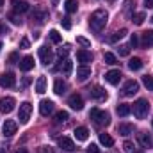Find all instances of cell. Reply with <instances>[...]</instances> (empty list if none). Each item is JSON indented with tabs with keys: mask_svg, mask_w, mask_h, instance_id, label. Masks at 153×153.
<instances>
[{
	"mask_svg": "<svg viewBox=\"0 0 153 153\" xmlns=\"http://www.w3.org/2000/svg\"><path fill=\"white\" fill-rule=\"evenodd\" d=\"M0 5H4V0H0Z\"/></svg>",
	"mask_w": 153,
	"mask_h": 153,
	"instance_id": "db71d44e",
	"label": "cell"
},
{
	"mask_svg": "<svg viewBox=\"0 0 153 153\" xmlns=\"http://www.w3.org/2000/svg\"><path fill=\"white\" fill-rule=\"evenodd\" d=\"M13 9H14V13H27V11H30V5H29V2H25V0H13Z\"/></svg>",
	"mask_w": 153,
	"mask_h": 153,
	"instance_id": "5bb4252c",
	"label": "cell"
},
{
	"mask_svg": "<svg viewBox=\"0 0 153 153\" xmlns=\"http://www.w3.org/2000/svg\"><path fill=\"white\" fill-rule=\"evenodd\" d=\"M141 45H143L144 48L153 46V30H144V32L141 34Z\"/></svg>",
	"mask_w": 153,
	"mask_h": 153,
	"instance_id": "603a6c76",
	"label": "cell"
},
{
	"mask_svg": "<svg viewBox=\"0 0 153 153\" xmlns=\"http://www.w3.org/2000/svg\"><path fill=\"white\" fill-rule=\"evenodd\" d=\"M64 9H66L68 14H73V13H76V9H78V2L76 0H66Z\"/></svg>",
	"mask_w": 153,
	"mask_h": 153,
	"instance_id": "4316f807",
	"label": "cell"
},
{
	"mask_svg": "<svg viewBox=\"0 0 153 153\" xmlns=\"http://www.w3.org/2000/svg\"><path fill=\"white\" fill-rule=\"evenodd\" d=\"M117 52H119V55H121V57H128V53H130V48H128L126 45H121V46L117 48Z\"/></svg>",
	"mask_w": 153,
	"mask_h": 153,
	"instance_id": "f35d334b",
	"label": "cell"
},
{
	"mask_svg": "<svg viewBox=\"0 0 153 153\" xmlns=\"http://www.w3.org/2000/svg\"><path fill=\"white\" fill-rule=\"evenodd\" d=\"M70 119V114L66 112V111H59L57 114H55V121L57 123H64V121H68Z\"/></svg>",
	"mask_w": 153,
	"mask_h": 153,
	"instance_id": "1f68e13d",
	"label": "cell"
},
{
	"mask_svg": "<svg viewBox=\"0 0 153 153\" xmlns=\"http://www.w3.org/2000/svg\"><path fill=\"white\" fill-rule=\"evenodd\" d=\"M38 53H39V61H41V64L48 66V64H52V62H53V52H52V48H48L46 45L39 48Z\"/></svg>",
	"mask_w": 153,
	"mask_h": 153,
	"instance_id": "8992f818",
	"label": "cell"
},
{
	"mask_svg": "<svg viewBox=\"0 0 153 153\" xmlns=\"http://www.w3.org/2000/svg\"><path fill=\"white\" fill-rule=\"evenodd\" d=\"M57 143H59V146H61L64 152H73V150H75V143H73L70 137H61Z\"/></svg>",
	"mask_w": 153,
	"mask_h": 153,
	"instance_id": "44dd1931",
	"label": "cell"
},
{
	"mask_svg": "<svg viewBox=\"0 0 153 153\" xmlns=\"http://www.w3.org/2000/svg\"><path fill=\"white\" fill-rule=\"evenodd\" d=\"M9 20H11L14 25H22V18H20L16 13H11V14H9Z\"/></svg>",
	"mask_w": 153,
	"mask_h": 153,
	"instance_id": "ab89813d",
	"label": "cell"
},
{
	"mask_svg": "<svg viewBox=\"0 0 153 153\" xmlns=\"http://www.w3.org/2000/svg\"><path fill=\"white\" fill-rule=\"evenodd\" d=\"M130 112H132V105H128V103H119L117 105V114L121 117H126Z\"/></svg>",
	"mask_w": 153,
	"mask_h": 153,
	"instance_id": "484cf974",
	"label": "cell"
},
{
	"mask_svg": "<svg viewBox=\"0 0 153 153\" xmlns=\"http://www.w3.org/2000/svg\"><path fill=\"white\" fill-rule=\"evenodd\" d=\"M76 59H78V62H82V64H85L87 66V62H91L93 61V53L89 52V50H78L76 52Z\"/></svg>",
	"mask_w": 153,
	"mask_h": 153,
	"instance_id": "2e32d148",
	"label": "cell"
},
{
	"mask_svg": "<svg viewBox=\"0 0 153 153\" xmlns=\"http://www.w3.org/2000/svg\"><path fill=\"white\" fill-rule=\"evenodd\" d=\"M103 61H105V64H111V66L117 64V59H116V55H114V53H111V52H105V55H103Z\"/></svg>",
	"mask_w": 153,
	"mask_h": 153,
	"instance_id": "4dcf8cb0",
	"label": "cell"
},
{
	"mask_svg": "<svg viewBox=\"0 0 153 153\" xmlns=\"http://www.w3.org/2000/svg\"><path fill=\"white\" fill-rule=\"evenodd\" d=\"M61 23H62V27H64L66 30H70V29H71V22H70V18H68V16H66V18H62V20H61Z\"/></svg>",
	"mask_w": 153,
	"mask_h": 153,
	"instance_id": "ee69618b",
	"label": "cell"
},
{
	"mask_svg": "<svg viewBox=\"0 0 153 153\" xmlns=\"http://www.w3.org/2000/svg\"><path fill=\"white\" fill-rule=\"evenodd\" d=\"M89 76H91V68H89V66H85V64L78 66V70H76V78H78L80 82L87 80Z\"/></svg>",
	"mask_w": 153,
	"mask_h": 153,
	"instance_id": "d6986e66",
	"label": "cell"
},
{
	"mask_svg": "<svg viewBox=\"0 0 153 153\" xmlns=\"http://www.w3.org/2000/svg\"><path fill=\"white\" fill-rule=\"evenodd\" d=\"M68 52H70V45H64L62 48H59V57H61V59H64V57L68 55Z\"/></svg>",
	"mask_w": 153,
	"mask_h": 153,
	"instance_id": "60d3db41",
	"label": "cell"
},
{
	"mask_svg": "<svg viewBox=\"0 0 153 153\" xmlns=\"http://www.w3.org/2000/svg\"><path fill=\"white\" fill-rule=\"evenodd\" d=\"M30 114H32V105L29 102H23L20 105V111H18V119L22 125H27L29 119H30Z\"/></svg>",
	"mask_w": 153,
	"mask_h": 153,
	"instance_id": "5b68a950",
	"label": "cell"
},
{
	"mask_svg": "<svg viewBox=\"0 0 153 153\" xmlns=\"http://www.w3.org/2000/svg\"><path fill=\"white\" fill-rule=\"evenodd\" d=\"M107 20H109V13L105 9H96L89 16V27L94 32H102L105 29V25H107Z\"/></svg>",
	"mask_w": 153,
	"mask_h": 153,
	"instance_id": "6da1fadb",
	"label": "cell"
},
{
	"mask_svg": "<svg viewBox=\"0 0 153 153\" xmlns=\"http://www.w3.org/2000/svg\"><path fill=\"white\" fill-rule=\"evenodd\" d=\"M38 153H53V150L50 146H41V148H38Z\"/></svg>",
	"mask_w": 153,
	"mask_h": 153,
	"instance_id": "f6af8a7d",
	"label": "cell"
},
{
	"mask_svg": "<svg viewBox=\"0 0 153 153\" xmlns=\"http://www.w3.org/2000/svg\"><path fill=\"white\" fill-rule=\"evenodd\" d=\"M143 82H144V85H146L150 91H153V76L152 75H144L143 76Z\"/></svg>",
	"mask_w": 153,
	"mask_h": 153,
	"instance_id": "8d00e7d4",
	"label": "cell"
},
{
	"mask_svg": "<svg viewBox=\"0 0 153 153\" xmlns=\"http://www.w3.org/2000/svg\"><path fill=\"white\" fill-rule=\"evenodd\" d=\"M68 105L73 109V111H82L84 109V100H82V96L80 94H71L70 98H68Z\"/></svg>",
	"mask_w": 153,
	"mask_h": 153,
	"instance_id": "7c38bea8",
	"label": "cell"
},
{
	"mask_svg": "<svg viewBox=\"0 0 153 153\" xmlns=\"http://www.w3.org/2000/svg\"><path fill=\"white\" fill-rule=\"evenodd\" d=\"M132 111H134V116H135L137 119H144V117L148 116V111H150V103H148V100L139 98V100L134 103Z\"/></svg>",
	"mask_w": 153,
	"mask_h": 153,
	"instance_id": "3957f363",
	"label": "cell"
},
{
	"mask_svg": "<svg viewBox=\"0 0 153 153\" xmlns=\"http://www.w3.org/2000/svg\"><path fill=\"white\" fill-rule=\"evenodd\" d=\"M105 80H107L109 84H112V85L119 84V80H121V71H119V70H111V71H107V73H105Z\"/></svg>",
	"mask_w": 153,
	"mask_h": 153,
	"instance_id": "9a60e30c",
	"label": "cell"
},
{
	"mask_svg": "<svg viewBox=\"0 0 153 153\" xmlns=\"http://www.w3.org/2000/svg\"><path fill=\"white\" fill-rule=\"evenodd\" d=\"M130 46H134V48L139 46V38H137V34H132V36H130Z\"/></svg>",
	"mask_w": 153,
	"mask_h": 153,
	"instance_id": "7bdbcfd3",
	"label": "cell"
},
{
	"mask_svg": "<svg viewBox=\"0 0 153 153\" xmlns=\"http://www.w3.org/2000/svg\"><path fill=\"white\" fill-rule=\"evenodd\" d=\"M9 32V27L5 23H0V34H7Z\"/></svg>",
	"mask_w": 153,
	"mask_h": 153,
	"instance_id": "f907efd6",
	"label": "cell"
},
{
	"mask_svg": "<svg viewBox=\"0 0 153 153\" xmlns=\"http://www.w3.org/2000/svg\"><path fill=\"white\" fill-rule=\"evenodd\" d=\"M14 84H16V76H14V73L7 71V73H2V75H0V85H2V87L11 89V87H14Z\"/></svg>",
	"mask_w": 153,
	"mask_h": 153,
	"instance_id": "8fae6325",
	"label": "cell"
},
{
	"mask_svg": "<svg viewBox=\"0 0 153 153\" xmlns=\"http://www.w3.org/2000/svg\"><path fill=\"white\" fill-rule=\"evenodd\" d=\"M117 134L123 135V137H128L130 134H134V125L132 123H121L117 126Z\"/></svg>",
	"mask_w": 153,
	"mask_h": 153,
	"instance_id": "ffe728a7",
	"label": "cell"
},
{
	"mask_svg": "<svg viewBox=\"0 0 153 153\" xmlns=\"http://www.w3.org/2000/svg\"><path fill=\"white\" fill-rule=\"evenodd\" d=\"M100 143L103 144V146H107V148H111L112 144H114V139L109 135V134H100Z\"/></svg>",
	"mask_w": 153,
	"mask_h": 153,
	"instance_id": "f546056e",
	"label": "cell"
},
{
	"mask_svg": "<svg viewBox=\"0 0 153 153\" xmlns=\"http://www.w3.org/2000/svg\"><path fill=\"white\" fill-rule=\"evenodd\" d=\"M14 153H29V152H27V148H18Z\"/></svg>",
	"mask_w": 153,
	"mask_h": 153,
	"instance_id": "f5cc1de1",
	"label": "cell"
},
{
	"mask_svg": "<svg viewBox=\"0 0 153 153\" xmlns=\"http://www.w3.org/2000/svg\"><path fill=\"white\" fill-rule=\"evenodd\" d=\"M0 50H2V41H0Z\"/></svg>",
	"mask_w": 153,
	"mask_h": 153,
	"instance_id": "11a10c76",
	"label": "cell"
},
{
	"mask_svg": "<svg viewBox=\"0 0 153 153\" xmlns=\"http://www.w3.org/2000/svg\"><path fill=\"white\" fill-rule=\"evenodd\" d=\"M87 153H100V148L96 144H91V146H87Z\"/></svg>",
	"mask_w": 153,
	"mask_h": 153,
	"instance_id": "c3c4849f",
	"label": "cell"
},
{
	"mask_svg": "<svg viewBox=\"0 0 153 153\" xmlns=\"http://www.w3.org/2000/svg\"><path fill=\"white\" fill-rule=\"evenodd\" d=\"M52 112H53V102L52 100H41V103H39V114L46 117Z\"/></svg>",
	"mask_w": 153,
	"mask_h": 153,
	"instance_id": "4fadbf2b",
	"label": "cell"
},
{
	"mask_svg": "<svg viewBox=\"0 0 153 153\" xmlns=\"http://www.w3.org/2000/svg\"><path fill=\"white\" fill-rule=\"evenodd\" d=\"M16 130H18V123L13 121V119H7V121L4 123V126H2L4 137H13V135L16 134Z\"/></svg>",
	"mask_w": 153,
	"mask_h": 153,
	"instance_id": "30bf717a",
	"label": "cell"
},
{
	"mask_svg": "<svg viewBox=\"0 0 153 153\" xmlns=\"http://www.w3.org/2000/svg\"><path fill=\"white\" fill-rule=\"evenodd\" d=\"M144 5H146L148 9H153V0H144Z\"/></svg>",
	"mask_w": 153,
	"mask_h": 153,
	"instance_id": "816d5d0a",
	"label": "cell"
},
{
	"mask_svg": "<svg viewBox=\"0 0 153 153\" xmlns=\"http://www.w3.org/2000/svg\"><path fill=\"white\" fill-rule=\"evenodd\" d=\"M152 22H153V16H152Z\"/></svg>",
	"mask_w": 153,
	"mask_h": 153,
	"instance_id": "9f6ffc18",
	"label": "cell"
},
{
	"mask_svg": "<svg viewBox=\"0 0 153 153\" xmlns=\"http://www.w3.org/2000/svg\"><path fill=\"white\" fill-rule=\"evenodd\" d=\"M66 89H68V84H66L64 80L57 78V80H55V84H53V93H55V94H64V93H66Z\"/></svg>",
	"mask_w": 153,
	"mask_h": 153,
	"instance_id": "cb8c5ba5",
	"label": "cell"
},
{
	"mask_svg": "<svg viewBox=\"0 0 153 153\" xmlns=\"http://www.w3.org/2000/svg\"><path fill=\"white\" fill-rule=\"evenodd\" d=\"M9 62H11V64H16V62H20V61H18V53H16V52L9 55Z\"/></svg>",
	"mask_w": 153,
	"mask_h": 153,
	"instance_id": "bcb514c9",
	"label": "cell"
},
{
	"mask_svg": "<svg viewBox=\"0 0 153 153\" xmlns=\"http://www.w3.org/2000/svg\"><path fill=\"white\" fill-rule=\"evenodd\" d=\"M76 43H80V45H82V46H85V48H89V46H91V41H89V39H85V38H82V36H78V38H76Z\"/></svg>",
	"mask_w": 153,
	"mask_h": 153,
	"instance_id": "b9f144b4",
	"label": "cell"
},
{
	"mask_svg": "<svg viewBox=\"0 0 153 153\" xmlns=\"http://www.w3.org/2000/svg\"><path fill=\"white\" fill-rule=\"evenodd\" d=\"M29 46H30V43H29L27 38H23L22 41H20V48H29Z\"/></svg>",
	"mask_w": 153,
	"mask_h": 153,
	"instance_id": "681fc988",
	"label": "cell"
},
{
	"mask_svg": "<svg viewBox=\"0 0 153 153\" xmlns=\"http://www.w3.org/2000/svg\"><path fill=\"white\" fill-rule=\"evenodd\" d=\"M30 20L32 22H36L38 25H43L46 20H48V11L45 9V7H34L32 11H30Z\"/></svg>",
	"mask_w": 153,
	"mask_h": 153,
	"instance_id": "277c9868",
	"label": "cell"
},
{
	"mask_svg": "<svg viewBox=\"0 0 153 153\" xmlns=\"http://www.w3.org/2000/svg\"><path fill=\"white\" fill-rule=\"evenodd\" d=\"M123 148H125V153H135V146L132 141H125L123 143Z\"/></svg>",
	"mask_w": 153,
	"mask_h": 153,
	"instance_id": "e575fe53",
	"label": "cell"
},
{
	"mask_svg": "<svg viewBox=\"0 0 153 153\" xmlns=\"http://www.w3.org/2000/svg\"><path fill=\"white\" fill-rule=\"evenodd\" d=\"M152 125H153V119H152Z\"/></svg>",
	"mask_w": 153,
	"mask_h": 153,
	"instance_id": "6f0895ef",
	"label": "cell"
},
{
	"mask_svg": "<svg viewBox=\"0 0 153 153\" xmlns=\"http://www.w3.org/2000/svg\"><path fill=\"white\" fill-rule=\"evenodd\" d=\"M30 82H32V78H30V76H23V80H22V87L25 89L27 85H30Z\"/></svg>",
	"mask_w": 153,
	"mask_h": 153,
	"instance_id": "7dc6e473",
	"label": "cell"
},
{
	"mask_svg": "<svg viewBox=\"0 0 153 153\" xmlns=\"http://www.w3.org/2000/svg\"><path fill=\"white\" fill-rule=\"evenodd\" d=\"M50 39H52V43H61V41H62L61 34H59L57 30H50Z\"/></svg>",
	"mask_w": 153,
	"mask_h": 153,
	"instance_id": "74e56055",
	"label": "cell"
},
{
	"mask_svg": "<svg viewBox=\"0 0 153 153\" xmlns=\"http://www.w3.org/2000/svg\"><path fill=\"white\" fill-rule=\"evenodd\" d=\"M137 91H139V82L137 80H128V82H125V85L121 89V94L123 96H134Z\"/></svg>",
	"mask_w": 153,
	"mask_h": 153,
	"instance_id": "52a82bcc",
	"label": "cell"
},
{
	"mask_svg": "<svg viewBox=\"0 0 153 153\" xmlns=\"http://www.w3.org/2000/svg\"><path fill=\"white\" fill-rule=\"evenodd\" d=\"M14 105H16L14 98H13V96H5V98H2V100H0V112L9 114V112H13Z\"/></svg>",
	"mask_w": 153,
	"mask_h": 153,
	"instance_id": "9c48e42d",
	"label": "cell"
},
{
	"mask_svg": "<svg viewBox=\"0 0 153 153\" xmlns=\"http://www.w3.org/2000/svg\"><path fill=\"white\" fill-rule=\"evenodd\" d=\"M36 91H38L39 94H43L46 91V76H38V80H36Z\"/></svg>",
	"mask_w": 153,
	"mask_h": 153,
	"instance_id": "83f0119b",
	"label": "cell"
},
{
	"mask_svg": "<svg viewBox=\"0 0 153 153\" xmlns=\"http://www.w3.org/2000/svg\"><path fill=\"white\" fill-rule=\"evenodd\" d=\"M128 68H130L132 71H137V70H141V68H143V61H141L139 57H134V59H130V61H128Z\"/></svg>",
	"mask_w": 153,
	"mask_h": 153,
	"instance_id": "f1b7e54d",
	"label": "cell"
},
{
	"mask_svg": "<svg viewBox=\"0 0 153 153\" xmlns=\"http://www.w3.org/2000/svg\"><path fill=\"white\" fill-rule=\"evenodd\" d=\"M146 20V16H144V13H137V14H132V22L135 23V25H143V22Z\"/></svg>",
	"mask_w": 153,
	"mask_h": 153,
	"instance_id": "d6a6232c",
	"label": "cell"
},
{
	"mask_svg": "<svg viewBox=\"0 0 153 153\" xmlns=\"http://www.w3.org/2000/svg\"><path fill=\"white\" fill-rule=\"evenodd\" d=\"M18 64H20V70H22V71H30V70L34 68V57L27 55V57H23Z\"/></svg>",
	"mask_w": 153,
	"mask_h": 153,
	"instance_id": "ac0fdd59",
	"label": "cell"
},
{
	"mask_svg": "<svg viewBox=\"0 0 153 153\" xmlns=\"http://www.w3.org/2000/svg\"><path fill=\"white\" fill-rule=\"evenodd\" d=\"M89 94H91V98H94V100H105V98H107L105 89L100 87V85H94L93 89H89Z\"/></svg>",
	"mask_w": 153,
	"mask_h": 153,
	"instance_id": "e0dca14e",
	"label": "cell"
},
{
	"mask_svg": "<svg viewBox=\"0 0 153 153\" xmlns=\"http://www.w3.org/2000/svg\"><path fill=\"white\" fill-rule=\"evenodd\" d=\"M55 70H57V71H62V75L64 76H70L71 75V71H73V62H71L70 59L64 57V59L59 61V64L55 66Z\"/></svg>",
	"mask_w": 153,
	"mask_h": 153,
	"instance_id": "ba28073f",
	"label": "cell"
},
{
	"mask_svg": "<svg viewBox=\"0 0 153 153\" xmlns=\"http://www.w3.org/2000/svg\"><path fill=\"white\" fill-rule=\"evenodd\" d=\"M75 137H76V141H85V139L89 137V130H87L85 126H76L75 128Z\"/></svg>",
	"mask_w": 153,
	"mask_h": 153,
	"instance_id": "d4e9b609",
	"label": "cell"
},
{
	"mask_svg": "<svg viewBox=\"0 0 153 153\" xmlns=\"http://www.w3.org/2000/svg\"><path fill=\"white\" fill-rule=\"evenodd\" d=\"M89 117L98 125V126H109L111 125V114L105 112V111H100V109H91Z\"/></svg>",
	"mask_w": 153,
	"mask_h": 153,
	"instance_id": "7a4b0ae2",
	"label": "cell"
},
{
	"mask_svg": "<svg viewBox=\"0 0 153 153\" xmlns=\"http://www.w3.org/2000/svg\"><path fill=\"white\" fill-rule=\"evenodd\" d=\"M132 4H134V0H125V14L128 16V18H132Z\"/></svg>",
	"mask_w": 153,
	"mask_h": 153,
	"instance_id": "d590c367",
	"label": "cell"
},
{
	"mask_svg": "<svg viewBox=\"0 0 153 153\" xmlns=\"http://www.w3.org/2000/svg\"><path fill=\"white\" fill-rule=\"evenodd\" d=\"M137 141H139V144H141L143 148H152V144H153L152 137H150L146 132H141V134H137Z\"/></svg>",
	"mask_w": 153,
	"mask_h": 153,
	"instance_id": "7402d4cb",
	"label": "cell"
},
{
	"mask_svg": "<svg viewBox=\"0 0 153 153\" xmlns=\"http://www.w3.org/2000/svg\"><path fill=\"white\" fill-rule=\"evenodd\" d=\"M125 36H126V29H121V30L114 32V36H111V38H109V41H111V43H114V41H117V39H121V38H125Z\"/></svg>",
	"mask_w": 153,
	"mask_h": 153,
	"instance_id": "836d02e7",
	"label": "cell"
}]
</instances>
